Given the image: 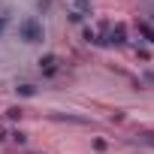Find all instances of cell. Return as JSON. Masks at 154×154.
<instances>
[{
	"label": "cell",
	"instance_id": "7",
	"mask_svg": "<svg viewBox=\"0 0 154 154\" xmlns=\"http://www.w3.org/2000/svg\"><path fill=\"white\" fill-rule=\"evenodd\" d=\"M6 118H9V121H15V118H21V109H18V106H12V109L6 112Z\"/></svg>",
	"mask_w": 154,
	"mask_h": 154
},
{
	"label": "cell",
	"instance_id": "4",
	"mask_svg": "<svg viewBox=\"0 0 154 154\" xmlns=\"http://www.w3.org/2000/svg\"><path fill=\"white\" fill-rule=\"evenodd\" d=\"M72 12L88 15V12H91V0H72Z\"/></svg>",
	"mask_w": 154,
	"mask_h": 154
},
{
	"label": "cell",
	"instance_id": "2",
	"mask_svg": "<svg viewBox=\"0 0 154 154\" xmlns=\"http://www.w3.org/2000/svg\"><path fill=\"white\" fill-rule=\"evenodd\" d=\"M57 54H45V57H39V72L42 75H54L57 72Z\"/></svg>",
	"mask_w": 154,
	"mask_h": 154
},
{
	"label": "cell",
	"instance_id": "6",
	"mask_svg": "<svg viewBox=\"0 0 154 154\" xmlns=\"http://www.w3.org/2000/svg\"><path fill=\"white\" fill-rule=\"evenodd\" d=\"M18 94H24V97H33V94H36V88H33V85H21V88H18Z\"/></svg>",
	"mask_w": 154,
	"mask_h": 154
},
{
	"label": "cell",
	"instance_id": "1",
	"mask_svg": "<svg viewBox=\"0 0 154 154\" xmlns=\"http://www.w3.org/2000/svg\"><path fill=\"white\" fill-rule=\"evenodd\" d=\"M18 36L24 39V42H39L42 39V24H39V18H24V21H18Z\"/></svg>",
	"mask_w": 154,
	"mask_h": 154
},
{
	"label": "cell",
	"instance_id": "8",
	"mask_svg": "<svg viewBox=\"0 0 154 154\" xmlns=\"http://www.w3.org/2000/svg\"><path fill=\"white\" fill-rule=\"evenodd\" d=\"M3 139H6V127H3V124H0V142H3Z\"/></svg>",
	"mask_w": 154,
	"mask_h": 154
},
{
	"label": "cell",
	"instance_id": "5",
	"mask_svg": "<svg viewBox=\"0 0 154 154\" xmlns=\"http://www.w3.org/2000/svg\"><path fill=\"white\" fill-rule=\"evenodd\" d=\"M139 33H142L148 42H154V27H151L148 21H139Z\"/></svg>",
	"mask_w": 154,
	"mask_h": 154
},
{
	"label": "cell",
	"instance_id": "3",
	"mask_svg": "<svg viewBox=\"0 0 154 154\" xmlns=\"http://www.w3.org/2000/svg\"><path fill=\"white\" fill-rule=\"evenodd\" d=\"M106 42H115V45H124L127 42V30H124V24H115L112 30H109V39Z\"/></svg>",
	"mask_w": 154,
	"mask_h": 154
},
{
	"label": "cell",
	"instance_id": "9",
	"mask_svg": "<svg viewBox=\"0 0 154 154\" xmlns=\"http://www.w3.org/2000/svg\"><path fill=\"white\" fill-rule=\"evenodd\" d=\"M0 27H3V18H0Z\"/></svg>",
	"mask_w": 154,
	"mask_h": 154
}]
</instances>
